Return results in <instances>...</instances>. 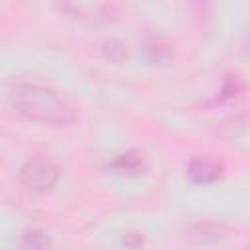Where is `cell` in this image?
I'll use <instances>...</instances> for the list:
<instances>
[{
  "instance_id": "obj_1",
  "label": "cell",
  "mask_w": 250,
  "mask_h": 250,
  "mask_svg": "<svg viewBox=\"0 0 250 250\" xmlns=\"http://www.w3.org/2000/svg\"><path fill=\"white\" fill-rule=\"evenodd\" d=\"M8 98L12 107L31 121L47 125H70L76 119V107L72 102L61 92L43 84L18 82L10 88Z\"/></svg>"
},
{
  "instance_id": "obj_2",
  "label": "cell",
  "mask_w": 250,
  "mask_h": 250,
  "mask_svg": "<svg viewBox=\"0 0 250 250\" xmlns=\"http://www.w3.org/2000/svg\"><path fill=\"white\" fill-rule=\"evenodd\" d=\"M20 182L31 191H49L59 182V166L45 156L29 158L20 168Z\"/></svg>"
},
{
  "instance_id": "obj_3",
  "label": "cell",
  "mask_w": 250,
  "mask_h": 250,
  "mask_svg": "<svg viewBox=\"0 0 250 250\" xmlns=\"http://www.w3.org/2000/svg\"><path fill=\"white\" fill-rule=\"evenodd\" d=\"M186 172H188V178L195 184H211L221 178L223 166H221V162H217L209 156H195L188 162Z\"/></svg>"
},
{
  "instance_id": "obj_4",
  "label": "cell",
  "mask_w": 250,
  "mask_h": 250,
  "mask_svg": "<svg viewBox=\"0 0 250 250\" xmlns=\"http://www.w3.org/2000/svg\"><path fill=\"white\" fill-rule=\"evenodd\" d=\"M109 166L119 174H139L145 168V158L139 150H125L117 154Z\"/></svg>"
},
{
  "instance_id": "obj_5",
  "label": "cell",
  "mask_w": 250,
  "mask_h": 250,
  "mask_svg": "<svg viewBox=\"0 0 250 250\" xmlns=\"http://www.w3.org/2000/svg\"><path fill=\"white\" fill-rule=\"evenodd\" d=\"M49 248H51V238L43 230H37V229L25 230L20 236L18 246H16V250H49Z\"/></svg>"
},
{
  "instance_id": "obj_6",
  "label": "cell",
  "mask_w": 250,
  "mask_h": 250,
  "mask_svg": "<svg viewBox=\"0 0 250 250\" xmlns=\"http://www.w3.org/2000/svg\"><path fill=\"white\" fill-rule=\"evenodd\" d=\"M242 250H250V246H246V248H242Z\"/></svg>"
}]
</instances>
